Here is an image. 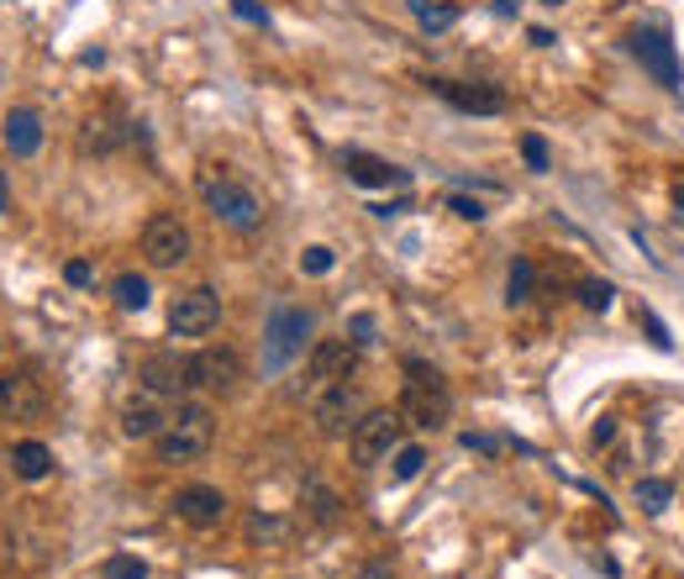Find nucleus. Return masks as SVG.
<instances>
[{
    "mask_svg": "<svg viewBox=\"0 0 684 579\" xmlns=\"http://www.w3.org/2000/svg\"><path fill=\"white\" fill-rule=\"evenodd\" d=\"M463 448H474V453H501L505 442L501 438H480V432H463Z\"/></svg>",
    "mask_w": 684,
    "mask_h": 579,
    "instance_id": "36",
    "label": "nucleus"
},
{
    "mask_svg": "<svg viewBox=\"0 0 684 579\" xmlns=\"http://www.w3.org/2000/svg\"><path fill=\"white\" fill-rule=\"evenodd\" d=\"M432 90H437V96H443L453 111H469V117H501V111H505V90H495V84L437 80Z\"/></svg>",
    "mask_w": 684,
    "mask_h": 579,
    "instance_id": "12",
    "label": "nucleus"
},
{
    "mask_svg": "<svg viewBox=\"0 0 684 579\" xmlns=\"http://www.w3.org/2000/svg\"><path fill=\"white\" fill-rule=\"evenodd\" d=\"M80 142H84V153H117L121 142H127V132L117 127V117H90Z\"/></svg>",
    "mask_w": 684,
    "mask_h": 579,
    "instance_id": "21",
    "label": "nucleus"
},
{
    "mask_svg": "<svg viewBox=\"0 0 684 579\" xmlns=\"http://www.w3.org/2000/svg\"><path fill=\"white\" fill-rule=\"evenodd\" d=\"M543 6H564V0H543Z\"/></svg>",
    "mask_w": 684,
    "mask_h": 579,
    "instance_id": "41",
    "label": "nucleus"
},
{
    "mask_svg": "<svg viewBox=\"0 0 684 579\" xmlns=\"http://www.w3.org/2000/svg\"><path fill=\"white\" fill-rule=\"evenodd\" d=\"M211 438H217V417H211V406H205V400H180V406L169 411V421L159 427L153 448H159L163 463H190V459H201L205 448H211Z\"/></svg>",
    "mask_w": 684,
    "mask_h": 579,
    "instance_id": "1",
    "label": "nucleus"
},
{
    "mask_svg": "<svg viewBox=\"0 0 684 579\" xmlns=\"http://www.w3.org/2000/svg\"><path fill=\"white\" fill-rule=\"evenodd\" d=\"M201 196H205V206H211V217L222 221V227H232V232H253L263 221V200L242 180H232V174H205Z\"/></svg>",
    "mask_w": 684,
    "mask_h": 579,
    "instance_id": "4",
    "label": "nucleus"
},
{
    "mask_svg": "<svg viewBox=\"0 0 684 579\" xmlns=\"http://www.w3.org/2000/svg\"><path fill=\"white\" fill-rule=\"evenodd\" d=\"M338 521V496L326 485H305L301 496V527H332Z\"/></svg>",
    "mask_w": 684,
    "mask_h": 579,
    "instance_id": "20",
    "label": "nucleus"
},
{
    "mask_svg": "<svg viewBox=\"0 0 684 579\" xmlns=\"http://www.w3.org/2000/svg\"><path fill=\"white\" fill-rule=\"evenodd\" d=\"M401 411H390V406H380V411H363L359 421H353V438H348V453H353V463L359 469H374V463H384L395 448H401Z\"/></svg>",
    "mask_w": 684,
    "mask_h": 579,
    "instance_id": "5",
    "label": "nucleus"
},
{
    "mask_svg": "<svg viewBox=\"0 0 684 579\" xmlns=\"http://www.w3.org/2000/svg\"><path fill=\"white\" fill-rule=\"evenodd\" d=\"M522 159H526V169H537V174L553 163V159H547V142L537 138V132H526V138H522Z\"/></svg>",
    "mask_w": 684,
    "mask_h": 579,
    "instance_id": "30",
    "label": "nucleus"
},
{
    "mask_svg": "<svg viewBox=\"0 0 684 579\" xmlns=\"http://www.w3.org/2000/svg\"><path fill=\"white\" fill-rule=\"evenodd\" d=\"M426 469V448L422 442H401V448H395V453H390V475H395V480H416V475H422Z\"/></svg>",
    "mask_w": 684,
    "mask_h": 579,
    "instance_id": "24",
    "label": "nucleus"
},
{
    "mask_svg": "<svg viewBox=\"0 0 684 579\" xmlns=\"http://www.w3.org/2000/svg\"><path fill=\"white\" fill-rule=\"evenodd\" d=\"M163 421H169L163 396H159V390H148V385H142L127 406H121V432H127V438H159Z\"/></svg>",
    "mask_w": 684,
    "mask_h": 579,
    "instance_id": "15",
    "label": "nucleus"
},
{
    "mask_svg": "<svg viewBox=\"0 0 684 579\" xmlns=\"http://www.w3.org/2000/svg\"><path fill=\"white\" fill-rule=\"evenodd\" d=\"M111 300H117L121 311H148V300H153V284H148V274H117L111 280Z\"/></svg>",
    "mask_w": 684,
    "mask_h": 579,
    "instance_id": "22",
    "label": "nucleus"
},
{
    "mask_svg": "<svg viewBox=\"0 0 684 579\" xmlns=\"http://www.w3.org/2000/svg\"><path fill=\"white\" fill-rule=\"evenodd\" d=\"M142 380H148V390H159V396H180L184 385H190V359H174V353H159V359H148V369H142Z\"/></svg>",
    "mask_w": 684,
    "mask_h": 579,
    "instance_id": "18",
    "label": "nucleus"
},
{
    "mask_svg": "<svg viewBox=\"0 0 684 579\" xmlns=\"http://www.w3.org/2000/svg\"><path fill=\"white\" fill-rule=\"evenodd\" d=\"M632 53L643 59V69L664 84V90H680L684 74H680V59H674V42H668L664 32H637V38H632Z\"/></svg>",
    "mask_w": 684,
    "mask_h": 579,
    "instance_id": "13",
    "label": "nucleus"
},
{
    "mask_svg": "<svg viewBox=\"0 0 684 579\" xmlns=\"http://www.w3.org/2000/svg\"><path fill=\"white\" fill-rule=\"evenodd\" d=\"M11 469H17L27 485L48 480V475H53V448H48V442H38V438L17 442V448H11Z\"/></svg>",
    "mask_w": 684,
    "mask_h": 579,
    "instance_id": "19",
    "label": "nucleus"
},
{
    "mask_svg": "<svg viewBox=\"0 0 684 579\" xmlns=\"http://www.w3.org/2000/svg\"><path fill=\"white\" fill-rule=\"evenodd\" d=\"M637 321H643V327H647V338H653V348H664V353H668V348H674V338H668V327H664V321H658V317H653V311H637Z\"/></svg>",
    "mask_w": 684,
    "mask_h": 579,
    "instance_id": "31",
    "label": "nucleus"
},
{
    "mask_svg": "<svg viewBox=\"0 0 684 579\" xmlns=\"http://www.w3.org/2000/svg\"><path fill=\"white\" fill-rule=\"evenodd\" d=\"M174 517L184 527H217L227 517V496L217 485H184L180 496H174Z\"/></svg>",
    "mask_w": 684,
    "mask_h": 579,
    "instance_id": "14",
    "label": "nucleus"
},
{
    "mask_svg": "<svg viewBox=\"0 0 684 579\" xmlns=\"http://www.w3.org/2000/svg\"><path fill=\"white\" fill-rule=\"evenodd\" d=\"M101 575L105 579H148V563L132 559V553H117V559H105Z\"/></svg>",
    "mask_w": 684,
    "mask_h": 579,
    "instance_id": "27",
    "label": "nucleus"
},
{
    "mask_svg": "<svg viewBox=\"0 0 684 579\" xmlns=\"http://www.w3.org/2000/svg\"><path fill=\"white\" fill-rule=\"evenodd\" d=\"M401 421L405 427H416V432H437L447 417H453V396H447V385L437 369H426V363H405V385H401Z\"/></svg>",
    "mask_w": 684,
    "mask_h": 579,
    "instance_id": "2",
    "label": "nucleus"
},
{
    "mask_svg": "<svg viewBox=\"0 0 684 579\" xmlns=\"http://www.w3.org/2000/svg\"><path fill=\"white\" fill-rule=\"evenodd\" d=\"M353 342H359V348H369V342H374V317H353Z\"/></svg>",
    "mask_w": 684,
    "mask_h": 579,
    "instance_id": "38",
    "label": "nucleus"
},
{
    "mask_svg": "<svg viewBox=\"0 0 684 579\" xmlns=\"http://www.w3.org/2000/svg\"><path fill=\"white\" fill-rule=\"evenodd\" d=\"M48 411V390L32 369H6L0 375V417L6 421H38Z\"/></svg>",
    "mask_w": 684,
    "mask_h": 579,
    "instance_id": "9",
    "label": "nucleus"
},
{
    "mask_svg": "<svg viewBox=\"0 0 684 579\" xmlns=\"http://www.w3.org/2000/svg\"><path fill=\"white\" fill-rule=\"evenodd\" d=\"M11 211V180H6V169H0V217Z\"/></svg>",
    "mask_w": 684,
    "mask_h": 579,
    "instance_id": "40",
    "label": "nucleus"
},
{
    "mask_svg": "<svg viewBox=\"0 0 684 579\" xmlns=\"http://www.w3.org/2000/svg\"><path fill=\"white\" fill-rule=\"evenodd\" d=\"M342 169L353 184H369V190H384V184H405V169L384 159H369V153H342Z\"/></svg>",
    "mask_w": 684,
    "mask_h": 579,
    "instance_id": "17",
    "label": "nucleus"
},
{
    "mask_svg": "<svg viewBox=\"0 0 684 579\" xmlns=\"http://www.w3.org/2000/svg\"><path fill=\"white\" fill-rule=\"evenodd\" d=\"M447 211H453V217H463V221H480L484 217V206H480V200H469V196H447Z\"/></svg>",
    "mask_w": 684,
    "mask_h": 579,
    "instance_id": "34",
    "label": "nucleus"
},
{
    "mask_svg": "<svg viewBox=\"0 0 684 579\" xmlns=\"http://www.w3.org/2000/svg\"><path fill=\"white\" fill-rule=\"evenodd\" d=\"M6 148L17 153V159H32L42 148V117L38 111H27V106H17V111H6Z\"/></svg>",
    "mask_w": 684,
    "mask_h": 579,
    "instance_id": "16",
    "label": "nucleus"
},
{
    "mask_svg": "<svg viewBox=\"0 0 684 579\" xmlns=\"http://www.w3.org/2000/svg\"><path fill=\"white\" fill-rule=\"evenodd\" d=\"M248 532H253L259 542H280V538H284V521H274V517H253V521H248Z\"/></svg>",
    "mask_w": 684,
    "mask_h": 579,
    "instance_id": "32",
    "label": "nucleus"
},
{
    "mask_svg": "<svg viewBox=\"0 0 684 579\" xmlns=\"http://www.w3.org/2000/svg\"><path fill=\"white\" fill-rule=\"evenodd\" d=\"M580 300L590 311H605V306L616 300V290H611V280H580Z\"/></svg>",
    "mask_w": 684,
    "mask_h": 579,
    "instance_id": "28",
    "label": "nucleus"
},
{
    "mask_svg": "<svg viewBox=\"0 0 684 579\" xmlns=\"http://www.w3.org/2000/svg\"><path fill=\"white\" fill-rule=\"evenodd\" d=\"M142 259L148 269H174L190 259V227L180 217H153L142 227Z\"/></svg>",
    "mask_w": 684,
    "mask_h": 579,
    "instance_id": "8",
    "label": "nucleus"
},
{
    "mask_svg": "<svg viewBox=\"0 0 684 579\" xmlns=\"http://www.w3.org/2000/svg\"><path fill=\"white\" fill-rule=\"evenodd\" d=\"M311 327H316V317L305 306H274L269 327H263V375H284L290 363L301 359Z\"/></svg>",
    "mask_w": 684,
    "mask_h": 579,
    "instance_id": "3",
    "label": "nucleus"
},
{
    "mask_svg": "<svg viewBox=\"0 0 684 579\" xmlns=\"http://www.w3.org/2000/svg\"><path fill=\"white\" fill-rule=\"evenodd\" d=\"M63 280L74 284V290H84V284L95 280V269H90V263H84V259H69V263H63Z\"/></svg>",
    "mask_w": 684,
    "mask_h": 579,
    "instance_id": "33",
    "label": "nucleus"
},
{
    "mask_svg": "<svg viewBox=\"0 0 684 579\" xmlns=\"http://www.w3.org/2000/svg\"><path fill=\"white\" fill-rule=\"evenodd\" d=\"M668 500H674V485L658 480V475H647V480H637V506H643L647 517H658V511H668Z\"/></svg>",
    "mask_w": 684,
    "mask_h": 579,
    "instance_id": "25",
    "label": "nucleus"
},
{
    "mask_svg": "<svg viewBox=\"0 0 684 579\" xmlns=\"http://www.w3.org/2000/svg\"><path fill=\"white\" fill-rule=\"evenodd\" d=\"M217 327H222V296H217V290L195 284V290H180V296H174V306H169V332H174V338H205V332H217Z\"/></svg>",
    "mask_w": 684,
    "mask_h": 579,
    "instance_id": "7",
    "label": "nucleus"
},
{
    "mask_svg": "<svg viewBox=\"0 0 684 579\" xmlns=\"http://www.w3.org/2000/svg\"><path fill=\"white\" fill-rule=\"evenodd\" d=\"M590 442H595V448L616 442V417H601V421H595V427H590Z\"/></svg>",
    "mask_w": 684,
    "mask_h": 579,
    "instance_id": "35",
    "label": "nucleus"
},
{
    "mask_svg": "<svg viewBox=\"0 0 684 579\" xmlns=\"http://www.w3.org/2000/svg\"><path fill=\"white\" fill-rule=\"evenodd\" d=\"M359 579H395V569H390V559H369L359 569Z\"/></svg>",
    "mask_w": 684,
    "mask_h": 579,
    "instance_id": "39",
    "label": "nucleus"
},
{
    "mask_svg": "<svg viewBox=\"0 0 684 579\" xmlns=\"http://www.w3.org/2000/svg\"><path fill=\"white\" fill-rule=\"evenodd\" d=\"M532 280H537V269L526 259H516L511 274H505V300H511V306H526V300H532Z\"/></svg>",
    "mask_w": 684,
    "mask_h": 579,
    "instance_id": "26",
    "label": "nucleus"
},
{
    "mask_svg": "<svg viewBox=\"0 0 684 579\" xmlns=\"http://www.w3.org/2000/svg\"><path fill=\"white\" fill-rule=\"evenodd\" d=\"M242 385V359L232 348H201L190 359V390H205V396H232Z\"/></svg>",
    "mask_w": 684,
    "mask_h": 579,
    "instance_id": "10",
    "label": "nucleus"
},
{
    "mask_svg": "<svg viewBox=\"0 0 684 579\" xmlns=\"http://www.w3.org/2000/svg\"><path fill=\"white\" fill-rule=\"evenodd\" d=\"M232 11H238L242 21H253V27H263V21H269V17H263L259 0H232Z\"/></svg>",
    "mask_w": 684,
    "mask_h": 579,
    "instance_id": "37",
    "label": "nucleus"
},
{
    "mask_svg": "<svg viewBox=\"0 0 684 579\" xmlns=\"http://www.w3.org/2000/svg\"><path fill=\"white\" fill-rule=\"evenodd\" d=\"M359 417H363V396H359V385L353 380H338V385L311 390V421H316V432H322V438L348 432Z\"/></svg>",
    "mask_w": 684,
    "mask_h": 579,
    "instance_id": "6",
    "label": "nucleus"
},
{
    "mask_svg": "<svg viewBox=\"0 0 684 579\" xmlns=\"http://www.w3.org/2000/svg\"><path fill=\"white\" fill-rule=\"evenodd\" d=\"M353 369H359V342L353 338H322L316 348H311V363H305L311 390L338 385V380H353Z\"/></svg>",
    "mask_w": 684,
    "mask_h": 579,
    "instance_id": "11",
    "label": "nucleus"
},
{
    "mask_svg": "<svg viewBox=\"0 0 684 579\" xmlns=\"http://www.w3.org/2000/svg\"><path fill=\"white\" fill-rule=\"evenodd\" d=\"M332 263H338V253H332V248H322V242L301 253V269H305V274H332Z\"/></svg>",
    "mask_w": 684,
    "mask_h": 579,
    "instance_id": "29",
    "label": "nucleus"
},
{
    "mask_svg": "<svg viewBox=\"0 0 684 579\" xmlns=\"http://www.w3.org/2000/svg\"><path fill=\"white\" fill-rule=\"evenodd\" d=\"M411 17L422 21V32H447L459 21V6L453 0H411Z\"/></svg>",
    "mask_w": 684,
    "mask_h": 579,
    "instance_id": "23",
    "label": "nucleus"
}]
</instances>
